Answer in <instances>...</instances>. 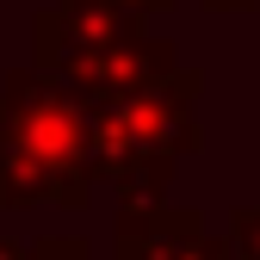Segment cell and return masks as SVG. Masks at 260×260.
I'll return each instance as SVG.
<instances>
[{"label": "cell", "instance_id": "obj_1", "mask_svg": "<svg viewBox=\"0 0 260 260\" xmlns=\"http://www.w3.org/2000/svg\"><path fill=\"white\" fill-rule=\"evenodd\" d=\"M0 137L31 155L44 174L62 180L75 211L93 199V106L69 81L44 69H7L0 75Z\"/></svg>", "mask_w": 260, "mask_h": 260}, {"label": "cell", "instance_id": "obj_2", "mask_svg": "<svg viewBox=\"0 0 260 260\" xmlns=\"http://www.w3.org/2000/svg\"><path fill=\"white\" fill-rule=\"evenodd\" d=\"M199 93H205V75L192 69V62H180L174 75L124 93V100L93 106V174L124 168V161H180V155H199L205 149Z\"/></svg>", "mask_w": 260, "mask_h": 260}, {"label": "cell", "instance_id": "obj_3", "mask_svg": "<svg viewBox=\"0 0 260 260\" xmlns=\"http://www.w3.org/2000/svg\"><path fill=\"white\" fill-rule=\"evenodd\" d=\"M180 69V50L168 38H130V44H112V50H69L56 62V81H69L87 106H106V100H124L161 75Z\"/></svg>", "mask_w": 260, "mask_h": 260}, {"label": "cell", "instance_id": "obj_4", "mask_svg": "<svg viewBox=\"0 0 260 260\" xmlns=\"http://www.w3.org/2000/svg\"><path fill=\"white\" fill-rule=\"evenodd\" d=\"M118 260H223V236L205 230L199 205L118 211Z\"/></svg>", "mask_w": 260, "mask_h": 260}, {"label": "cell", "instance_id": "obj_5", "mask_svg": "<svg viewBox=\"0 0 260 260\" xmlns=\"http://www.w3.org/2000/svg\"><path fill=\"white\" fill-rule=\"evenodd\" d=\"M223 260H260V205H236V211H230Z\"/></svg>", "mask_w": 260, "mask_h": 260}, {"label": "cell", "instance_id": "obj_6", "mask_svg": "<svg viewBox=\"0 0 260 260\" xmlns=\"http://www.w3.org/2000/svg\"><path fill=\"white\" fill-rule=\"evenodd\" d=\"M31 260H93L87 236H44V242H31Z\"/></svg>", "mask_w": 260, "mask_h": 260}, {"label": "cell", "instance_id": "obj_7", "mask_svg": "<svg viewBox=\"0 0 260 260\" xmlns=\"http://www.w3.org/2000/svg\"><path fill=\"white\" fill-rule=\"evenodd\" d=\"M124 13H137V19H161V13H174V0H118Z\"/></svg>", "mask_w": 260, "mask_h": 260}, {"label": "cell", "instance_id": "obj_8", "mask_svg": "<svg viewBox=\"0 0 260 260\" xmlns=\"http://www.w3.org/2000/svg\"><path fill=\"white\" fill-rule=\"evenodd\" d=\"M199 7H205V13H254L260 0H199Z\"/></svg>", "mask_w": 260, "mask_h": 260}, {"label": "cell", "instance_id": "obj_9", "mask_svg": "<svg viewBox=\"0 0 260 260\" xmlns=\"http://www.w3.org/2000/svg\"><path fill=\"white\" fill-rule=\"evenodd\" d=\"M0 260H31V248H25V242H7V236H0Z\"/></svg>", "mask_w": 260, "mask_h": 260}]
</instances>
